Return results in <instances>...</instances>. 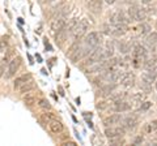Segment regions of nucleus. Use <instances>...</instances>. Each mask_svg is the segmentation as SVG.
<instances>
[{"label": "nucleus", "instance_id": "nucleus-43", "mask_svg": "<svg viewBox=\"0 0 157 146\" xmlns=\"http://www.w3.org/2000/svg\"><path fill=\"white\" fill-rule=\"evenodd\" d=\"M105 2H106L107 4H114V3L117 2V0H105Z\"/></svg>", "mask_w": 157, "mask_h": 146}, {"label": "nucleus", "instance_id": "nucleus-11", "mask_svg": "<svg viewBox=\"0 0 157 146\" xmlns=\"http://www.w3.org/2000/svg\"><path fill=\"white\" fill-rule=\"evenodd\" d=\"M147 55H148V51H147V48L141 45H136L134 47V50H132V57H139V59L145 60Z\"/></svg>", "mask_w": 157, "mask_h": 146}, {"label": "nucleus", "instance_id": "nucleus-41", "mask_svg": "<svg viewBox=\"0 0 157 146\" xmlns=\"http://www.w3.org/2000/svg\"><path fill=\"white\" fill-rule=\"evenodd\" d=\"M63 146H76V142H72V141H70V142H68V141H67V142L63 144Z\"/></svg>", "mask_w": 157, "mask_h": 146}, {"label": "nucleus", "instance_id": "nucleus-23", "mask_svg": "<svg viewBox=\"0 0 157 146\" xmlns=\"http://www.w3.org/2000/svg\"><path fill=\"white\" fill-rule=\"evenodd\" d=\"M56 35H55V39H56V42H59V43H63L66 39H67V35H68V33L64 30V29H62V30H59L58 33H55Z\"/></svg>", "mask_w": 157, "mask_h": 146}, {"label": "nucleus", "instance_id": "nucleus-31", "mask_svg": "<svg viewBox=\"0 0 157 146\" xmlns=\"http://www.w3.org/2000/svg\"><path fill=\"white\" fill-rule=\"evenodd\" d=\"M24 102H25V104L28 107H32L34 103H37V99H36L34 95H26L25 98H24Z\"/></svg>", "mask_w": 157, "mask_h": 146}, {"label": "nucleus", "instance_id": "nucleus-24", "mask_svg": "<svg viewBox=\"0 0 157 146\" xmlns=\"http://www.w3.org/2000/svg\"><path fill=\"white\" fill-rule=\"evenodd\" d=\"M33 89H34V84H33V80H30V81H28V82H26V84L24 85V86L20 87L18 90L21 91L22 94H25V93H29V91H32Z\"/></svg>", "mask_w": 157, "mask_h": 146}, {"label": "nucleus", "instance_id": "nucleus-45", "mask_svg": "<svg viewBox=\"0 0 157 146\" xmlns=\"http://www.w3.org/2000/svg\"><path fill=\"white\" fill-rule=\"evenodd\" d=\"M156 82V90H157V81H155Z\"/></svg>", "mask_w": 157, "mask_h": 146}, {"label": "nucleus", "instance_id": "nucleus-46", "mask_svg": "<svg viewBox=\"0 0 157 146\" xmlns=\"http://www.w3.org/2000/svg\"><path fill=\"white\" fill-rule=\"evenodd\" d=\"M48 2H55V0H48Z\"/></svg>", "mask_w": 157, "mask_h": 146}, {"label": "nucleus", "instance_id": "nucleus-22", "mask_svg": "<svg viewBox=\"0 0 157 146\" xmlns=\"http://www.w3.org/2000/svg\"><path fill=\"white\" fill-rule=\"evenodd\" d=\"M77 22H78V20H77V18H72V20H70V22H66V25H64V27H63V29H64V30L68 33V34H71V31L73 30V29H75V26L77 25Z\"/></svg>", "mask_w": 157, "mask_h": 146}, {"label": "nucleus", "instance_id": "nucleus-12", "mask_svg": "<svg viewBox=\"0 0 157 146\" xmlns=\"http://www.w3.org/2000/svg\"><path fill=\"white\" fill-rule=\"evenodd\" d=\"M122 126L126 129H135L137 126V119L135 116H127V118L122 119Z\"/></svg>", "mask_w": 157, "mask_h": 146}, {"label": "nucleus", "instance_id": "nucleus-34", "mask_svg": "<svg viewBox=\"0 0 157 146\" xmlns=\"http://www.w3.org/2000/svg\"><path fill=\"white\" fill-rule=\"evenodd\" d=\"M8 50V41L6 38H3L2 41H0V52H6Z\"/></svg>", "mask_w": 157, "mask_h": 146}, {"label": "nucleus", "instance_id": "nucleus-15", "mask_svg": "<svg viewBox=\"0 0 157 146\" xmlns=\"http://www.w3.org/2000/svg\"><path fill=\"white\" fill-rule=\"evenodd\" d=\"M127 33V25L126 24H117V25H111V34L115 37H122Z\"/></svg>", "mask_w": 157, "mask_h": 146}, {"label": "nucleus", "instance_id": "nucleus-44", "mask_svg": "<svg viewBox=\"0 0 157 146\" xmlns=\"http://www.w3.org/2000/svg\"><path fill=\"white\" fill-rule=\"evenodd\" d=\"M140 2L143 3V4H149V3L152 2V0H140Z\"/></svg>", "mask_w": 157, "mask_h": 146}, {"label": "nucleus", "instance_id": "nucleus-26", "mask_svg": "<svg viewBox=\"0 0 157 146\" xmlns=\"http://www.w3.org/2000/svg\"><path fill=\"white\" fill-rule=\"evenodd\" d=\"M113 53H114V45L109 41L106 43V50L104 51V55H105V57H111Z\"/></svg>", "mask_w": 157, "mask_h": 146}, {"label": "nucleus", "instance_id": "nucleus-19", "mask_svg": "<svg viewBox=\"0 0 157 146\" xmlns=\"http://www.w3.org/2000/svg\"><path fill=\"white\" fill-rule=\"evenodd\" d=\"M145 45L149 48H153L155 46H157V33H149L148 37L145 39Z\"/></svg>", "mask_w": 157, "mask_h": 146}, {"label": "nucleus", "instance_id": "nucleus-18", "mask_svg": "<svg viewBox=\"0 0 157 146\" xmlns=\"http://www.w3.org/2000/svg\"><path fill=\"white\" fill-rule=\"evenodd\" d=\"M115 89H117V85L114 84V82H109V84H106V85H104V86H101L100 94H101L102 97H109Z\"/></svg>", "mask_w": 157, "mask_h": 146}, {"label": "nucleus", "instance_id": "nucleus-5", "mask_svg": "<svg viewBox=\"0 0 157 146\" xmlns=\"http://www.w3.org/2000/svg\"><path fill=\"white\" fill-rule=\"evenodd\" d=\"M117 82H119V84L124 85L127 87L130 86H134V82H135V76L132 75L131 72H119V75H118V78H117Z\"/></svg>", "mask_w": 157, "mask_h": 146}, {"label": "nucleus", "instance_id": "nucleus-10", "mask_svg": "<svg viewBox=\"0 0 157 146\" xmlns=\"http://www.w3.org/2000/svg\"><path fill=\"white\" fill-rule=\"evenodd\" d=\"M86 5L89 11L94 14H100L102 11V2L101 0H86Z\"/></svg>", "mask_w": 157, "mask_h": 146}, {"label": "nucleus", "instance_id": "nucleus-20", "mask_svg": "<svg viewBox=\"0 0 157 146\" xmlns=\"http://www.w3.org/2000/svg\"><path fill=\"white\" fill-rule=\"evenodd\" d=\"M137 30H139V33L140 34H143V35H147V34H149L151 33V25L149 24H147V22H144V21H141L140 22V25H139V27H137Z\"/></svg>", "mask_w": 157, "mask_h": 146}, {"label": "nucleus", "instance_id": "nucleus-3", "mask_svg": "<svg viewBox=\"0 0 157 146\" xmlns=\"http://www.w3.org/2000/svg\"><path fill=\"white\" fill-rule=\"evenodd\" d=\"M126 133V128L123 126H119V125H111V126H106L105 128V136L107 138H111V137H123Z\"/></svg>", "mask_w": 157, "mask_h": 146}, {"label": "nucleus", "instance_id": "nucleus-1", "mask_svg": "<svg viewBox=\"0 0 157 146\" xmlns=\"http://www.w3.org/2000/svg\"><path fill=\"white\" fill-rule=\"evenodd\" d=\"M89 27V24H88V20H81L77 22V25L75 26V29L71 31V35L75 41H78L80 38H82L85 35V33Z\"/></svg>", "mask_w": 157, "mask_h": 146}, {"label": "nucleus", "instance_id": "nucleus-37", "mask_svg": "<svg viewBox=\"0 0 157 146\" xmlns=\"http://www.w3.org/2000/svg\"><path fill=\"white\" fill-rule=\"evenodd\" d=\"M143 141H144V138L141 137V136H137V137L134 140V145H140V144H143Z\"/></svg>", "mask_w": 157, "mask_h": 146}, {"label": "nucleus", "instance_id": "nucleus-28", "mask_svg": "<svg viewBox=\"0 0 157 146\" xmlns=\"http://www.w3.org/2000/svg\"><path fill=\"white\" fill-rule=\"evenodd\" d=\"M117 47H118V50H119V52H122V53H128L130 52V46L127 45V43L122 42V41L117 43Z\"/></svg>", "mask_w": 157, "mask_h": 146}, {"label": "nucleus", "instance_id": "nucleus-2", "mask_svg": "<svg viewBox=\"0 0 157 146\" xmlns=\"http://www.w3.org/2000/svg\"><path fill=\"white\" fill-rule=\"evenodd\" d=\"M105 60V55H104V50L98 46L93 50L89 55H88V59L85 61V65H92L94 63H98V61H102Z\"/></svg>", "mask_w": 157, "mask_h": 146}, {"label": "nucleus", "instance_id": "nucleus-42", "mask_svg": "<svg viewBox=\"0 0 157 146\" xmlns=\"http://www.w3.org/2000/svg\"><path fill=\"white\" fill-rule=\"evenodd\" d=\"M124 2H126L127 4H132V5L135 4V0H124Z\"/></svg>", "mask_w": 157, "mask_h": 146}, {"label": "nucleus", "instance_id": "nucleus-17", "mask_svg": "<svg viewBox=\"0 0 157 146\" xmlns=\"http://www.w3.org/2000/svg\"><path fill=\"white\" fill-rule=\"evenodd\" d=\"M30 80H33L32 78V75L30 73H26V75H22V76H20V77H17L16 80H14V89H20L21 86H24L26 84L28 81H30Z\"/></svg>", "mask_w": 157, "mask_h": 146}, {"label": "nucleus", "instance_id": "nucleus-9", "mask_svg": "<svg viewBox=\"0 0 157 146\" xmlns=\"http://www.w3.org/2000/svg\"><path fill=\"white\" fill-rule=\"evenodd\" d=\"M130 20L124 16L123 12H117L115 14H113V16H110L109 18V22L110 25H117V24H127Z\"/></svg>", "mask_w": 157, "mask_h": 146}, {"label": "nucleus", "instance_id": "nucleus-40", "mask_svg": "<svg viewBox=\"0 0 157 146\" xmlns=\"http://www.w3.org/2000/svg\"><path fill=\"white\" fill-rule=\"evenodd\" d=\"M149 142H151L152 145H157V133H156V134H152Z\"/></svg>", "mask_w": 157, "mask_h": 146}, {"label": "nucleus", "instance_id": "nucleus-7", "mask_svg": "<svg viewBox=\"0 0 157 146\" xmlns=\"http://www.w3.org/2000/svg\"><path fill=\"white\" fill-rule=\"evenodd\" d=\"M20 65H21V59H20V57H13V59L8 63V73H7L8 78H11L12 76L16 75Z\"/></svg>", "mask_w": 157, "mask_h": 146}, {"label": "nucleus", "instance_id": "nucleus-32", "mask_svg": "<svg viewBox=\"0 0 157 146\" xmlns=\"http://www.w3.org/2000/svg\"><path fill=\"white\" fill-rule=\"evenodd\" d=\"M109 144L110 145H123L124 144V140L122 138V137H111L109 138Z\"/></svg>", "mask_w": 157, "mask_h": 146}, {"label": "nucleus", "instance_id": "nucleus-21", "mask_svg": "<svg viewBox=\"0 0 157 146\" xmlns=\"http://www.w3.org/2000/svg\"><path fill=\"white\" fill-rule=\"evenodd\" d=\"M145 18H147V12L144 11V9H141V8L137 7L136 13H135V18H134V21H139V22H141V21H144Z\"/></svg>", "mask_w": 157, "mask_h": 146}, {"label": "nucleus", "instance_id": "nucleus-35", "mask_svg": "<svg viewBox=\"0 0 157 146\" xmlns=\"http://www.w3.org/2000/svg\"><path fill=\"white\" fill-rule=\"evenodd\" d=\"M43 118H45L46 120H48V121L52 120V119H56L55 115H54V112H46L45 115H43Z\"/></svg>", "mask_w": 157, "mask_h": 146}, {"label": "nucleus", "instance_id": "nucleus-39", "mask_svg": "<svg viewBox=\"0 0 157 146\" xmlns=\"http://www.w3.org/2000/svg\"><path fill=\"white\" fill-rule=\"evenodd\" d=\"M106 107H107V103H105V102H100V103L97 104L98 110H104V108H106Z\"/></svg>", "mask_w": 157, "mask_h": 146}, {"label": "nucleus", "instance_id": "nucleus-8", "mask_svg": "<svg viewBox=\"0 0 157 146\" xmlns=\"http://www.w3.org/2000/svg\"><path fill=\"white\" fill-rule=\"evenodd\" d=\"M113 110H114L115 112H126V111L131 110V103H128V102L124 100V99L117 100V102H114Z\"/></svg>", "mask_w": 157, "mask_h": 146}, {"label": "nucleus", "instance_id": "nucleus-14", "mask_svg": "<svg viewBox=\"0 0 157 146\" xmlns=\"http://www.w3.org/2000/svg\"><path fill=\"white\" fill-rule=\"evenodd\" d=\"M48 128H50V130L54 134H59L63 132V124L58 119H52L48 121Z\"/></svg>", "mask_w": 157, "mask_h": 146}, {"label": "nucleus", "instance_id": "nucleus-36", "mask_svg": "<svg viewBox=\"0 0 157 146\" xmlns=\"http://www.w3.org/2000/svg\"><path fill=\"white\" fill-rule=\"evenodd\" d=\"M144 98H145V95L141 94V93H136V94L134 95V99H135V100H139V102L144 100Z\"/></svg>", "mask_w": 157, "mask_h": 146}, {"label": "nucleus", "instance_id": "nucleus-33", "mask_svg": "<svg viewBox=\"0 0 157 146\" xmlns=\"http://www.w3.org/2000/svg\"><path fill=\"white\" fill-rule=\"evenodd\" d=\"M151 107H152V102H149V100H144L143 103L140 104V111H141V112H145V111H148Z\"/></svg>", "mask_w": 157, "mask_h": 146}, {"label": "nucleus", "instance_id": "nucleus-6", "mask_svg": "<svg viewBox=\"0 0 157 146\" xmlns=\"http://www.w3.org/2000/svg\"><path fill=\"white\" fill-rule=\"evenodd\" d=\"M157 78V71L156 68H152V69H147L145 72L141 73V81L145 82L148 85H152V82H155Z\"/></svg>", "mask_w": 157, "mask_h": 146}, {"label": "nucleus", "instance_id": "nucleus-4", "mask_svg": "<svg viewBox=\"0 0 157 146\" xmlns=\"http://www.w3.org/2000/svg\"><path fill=\"white\" fill-rule=\"evenodd\" d=\"M101 41H102V35L101 33H97V31H92L85 37V45L92 48H96L100 46Z\"/></svg>", "mask_w": 157, "mask_h": 146}, {"label": "nucleus", "instance_id": "nucleus-30", "mask_svg": "<svg viewBox=\"0 0 157 146\" xmlns=\"http://www.w3.org/2000/svg\"><path fill=\"white\" fill-rule=\"evenodd\" d=\"M38 106L41 107V108H43V110H50L51 108V104H50V102H48L47 99H45V98H42V99H39L38 102Z\"/></svg>", "mask_w": 157, "mask_h": 146}, {"label": "nucleus", "instance_id": "nucleus-25", "mask_svg": "<svg viewBox=\"0 0 157 146\" xmlns=\"http://www.w3.org/2000/svg\"><path fill=\"white\" fill-rule=\"evenodd\" d=\"M143 65H144L145 69H152V68H156V65H157L156 57H152V59H145L144 63H143Z\"/></svg>", "mask_w": 157, "mask_h": 146}, {"label": "nucleus", "instance_id": "nucleus-29", "mask_svg": "<svg viewBox=\"0 0 157 146\" xmlns=\"http://www.w3.org/2000/svg\"><path fill=\"white\" fill-rule=\"evenodd\" d=\"M109 98L113 100V102H117V100H122V99H124L126 98V94L124 93H113L109 95Z\"/></svg>", "mask_w": 157, "mask_h": 146}, {"label": "nucleus", "instance_id": "nucleus-27", "mask_svg": "<svg viewBox=\"0 0 157 146\" xmlns=\"http://www.w3.org/2000/svg\"><path fill=\"white\" fill-rule=\"evenodd\" d=\"M155 130H157V120H152L145 125V132L147 133H153Z\"/></svg>", "mask_w": 157, "mask_h": 146}, {"label": "nucleus", "instance_id": "nucleus-47", "mask_svg": "<svg viewBox=\"0 0 157 146\" xmlns=\"http://www.w3.org/2000/svg\"><path fill=\"white\" fill-rule=\"evenodd\" d=\"M156 71H157V65H156Z\"/></svg>", "mask_w": 157, "mask_h": 146}, {"label": "nucleus", "instance_id": "nucleus-38", "mask_svg": "<svg viewBox=\"0 0 157 146\" xmlns=\"http://www.w3.org/2000/svg\"><path fill=\"white\" fill-rule=\"evenodd\" d=\"M4 72H6V63H0V77H3Z\"/></svg>", "mask_w": 157, "mask_h": 146}, {"label": "nucleus", "instance_id": "nucleus-13", "mask_svg": "<svg viewBox=\"0 0 157 146\" xmlns=\"http://www.w3.org/2000/svg\"><path fill=\"white\" fill-rule=\"evenodd\" d=\"M66 25V18L64 17H55L51 21V30L54 33H58L59 30H62Z\"/></svg>", "mask_w": 157, "mask_h": 146}, {"label": "nucleus", "instance_id": "nucleus-16", "mask_svg": "<svg viewBox=\"0 0 157 146\" xmlns=\"http://www.w3.org/2000/svg\"><path fill=\"white\" fill-rule=\"evenodd\" d=\"M122 115L119 114H115V115H111L109 116V118H106L104 119V125L105 126H111V125H117V124H119L121 121H122Z\"/></svg>", "mask_w": 157, "mask_h": 146}]
</instances>
